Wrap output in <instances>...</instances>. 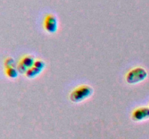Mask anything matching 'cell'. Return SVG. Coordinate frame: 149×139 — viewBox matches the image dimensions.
Instances as JSON below:
<instances>
[{
	"label": "cell",
	"mask_w": 149,
	"mask_h": 139,
	"mask_svg": "<svg viewBox=\"0 0 149 139\" xmlns=\"http://www.w3.org/2000/svg\"><path fill=\"white\" fill-rule=\"evenodd\" d=\"M5 73L10 78H15L18 75V71L15 67L5 68Z\"/></svg>",
	"instance_id": "obj_7"
},
{
	"label": "cell",
	"mask_w": 149,
	"mask_h": 139,
	"mask_svg": "<svg viewBox=\"0 0 149 139\" xmlns=\"http://www.w3.org/2000/svg\"><path fill=\"white\" fill-rule=\"evenodd\" d=\"M44 27L48 33H55L58 27V21L57 17L52 14H48L44 20Z\"/></svg>",
	"instance_id": "obj_3"
},
{
	"label": "cell",
	"mask_w": 149,
	"mask_h": 139,
	"mask_svg": "<svg viewBox=\"0 0 149 139\" xmlns=\"http://www.w3.org/2000/svg\"><path fill=\"white\" fill-rule=\"evenodd\" d=\"M42 70L39 69V68L33 66L32 67L29 68V69L28 70L27 72H26V75L29 78H35V77L37 76L39 74H40L41 72H42Z\"/></svg>",
	"instance_id": "obj_6"
},
{
	"label": "cell",
	"mask_w": 149,
	"mask_h": 139,
	"mask_svg": "<svg viewBox=\"0 0 149 139\" xmlns=\"http://www.w3.org/2000/svg\"><path fill=\"white\" fill-rule=\"evenodd\" d=\"M149 118V109L148 108H139L135 109L132 113V119L135 121H141Z\"/></svg>",
	"instance_id": "obj_4"
},
{
	"label": "cell",
	"mask_w": 149,
	"mask_h": 139,
	"mask_svg": "<svg viewBox=\"0 0 149 139\" xmlns=\"http://www.w3.org/2000/svg\"><path fill=\"white\" fill-rule=\"evenodd\" d=\"M33 66L36 67H37V68H39V69L43 70L44 67H45V64L43 61L36 60V61H35Z\"/></svg>",
	"instance_id": "obj_10"
},
{
	"label": "cell",
	"mask_w": 149,
	"mask_h": 139,
	"mask_svg": "<svg viewBox=\"0 0 149 139\" xmlns=\"http://www.w3.org/2000/svg\"><path fill=\"white\" fill-rule=\"evenodd\" d=\"M93 89L89 85L77 87L70 94V99L73 102L78 103L84 101L93 94Z\"/></svg>",
	"instance_id": "obj_1"
},
{
	"label": "cell",
	"mask_w": 149,
	"mask_h": 139,
	"mask_svg": "<svg viewBox=\"0 0 149 139\" xmlns=\"http://www.w3.org/2000/svg\"><path fill=\"white\" fill-rule=\"evenodd\" d=\"M17 71H18V72H20V73L26 74V72H27V70H28V68L26 67H25L23 65H22L21 63H19L18 65H17Z\"/></svg>",
	"instance_id": "obj_9"
},
{
	"label": "cell",
	"mask_w": 149,
	"mask_h": 139,
	"mask_svg": "<svg viewBox=\"0 0 149 139\" xmlns=\"http://www.w3.org/2000/svg\"><path fill=\"white\" fill-rule=\"evenodd\" d=\"M15 61L13 58L8 57L4 61V67L5 68L7 67H15Z\"/></svg>",
	"instance_id": "obj_8"
},
{
	"label": "cell",
	"mask_w": 149,
	"mask_h": 139,
	"mask_svg": "<svg viewBox=\"0 0 149 139\" xmlns=\"http://www.w3.org/2000/svg\"><path fill=\"white\" fill-rule=\"evenodd\" d=\"M34 62L35 61H34V57H33V56H26L21 59L20 63H21L22 65H24V66L26 67H27L28 70H29V68L32 67L33 66Z\"/></svg>",
	"instance_id": "obj_5"
},
{
	"label": "cell",
	"mask_w": 149,
	"mask_h": 139,
	"mask_svg": "<svg viewBox=\"0 0 149 139\" xmlns=\"http://www.w3.org/2000/svg\"><path fill=\"white\" fill-rule=\"evenodd\" d=\"M147 73L143 68L138 67L132 70L127 73L126 80L128 83L135 84L141 82L146 78Z\"/></svg>",
	"instance_id": "obj_2"
}]
</instances>
